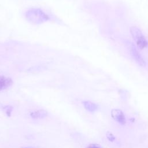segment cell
Wrapping results in <instances>:
<instances>
[{
  "instance_id": "6da1fadb",
  "label": "cell",
  "mask_w": 148,
  "mask_h": 148,
  "mask_svg": "<svg viewBox=\"0 0 148 148\" xmlns=\"http://www.w3.org/2000/svg\"><path fill=\"white\" fill-rule=\"evenodd\" d=\"M26 19L34 24H39L50 20L49 14L39 8H31L25 13Z\"/></svg>"
},
{
  "instance_id": "7a4b0ae2",
  "label": "cell",
  "mask_w": 148,
  "mask_h": 148,
  "mask_svg": "<svg viewBox=\"0 0 148 148\" xmlns=\"http://www.w3.org/2000/svg\"><path fill=\"white\" fill-rule=\"evenodd\" d=\"M130 32L138 49L143 50L148 48V41L140 28L136 26H132L130 28Z\"/></svg>"
},
{
  "instance_id": "3957f363",
  "label": "cell",
  "mask_w": 148,
  "mask_h": 148,
  "mask_svg": "<svg viewBox=\"0 0 148 148\" xmlns=\"http://www.w3.org/2000/svg\"><path fill=\"white\" fill-rule=\"evenodd\" d=\"M111 117L112 119L121 125H125L127 120L125 114L120 109H113L111 110Z\"/></svg>"
},
{
  "instance_id": "277c9868",
  "label": "cell",
  "mask_w": 148,
  "mask_h": 148,
  "mask_svg": "<svg viewBox=\"0 0 148 148\" xmlns=\"http://www.w3.org/2000/svg\"><path fill=\"white\" fill-rule=\"evenodd\" d=\"M130 51L131 53V55L133 59L135 61V62L141 67H145L146 65L145 60L140 54V53L138 51L137 49L134 46H131L130 49Z\"/></svg>"
},
{
  "instance_id": "5b68a950",
  "label": "cell",
  "mask_w": 148,
  "mask_h": 148,
  "mask_svg": "<svg viewBox=\"0 0 148 148\" xmlns=\"http://www.w3.org/2000/svg\"><path fill=\"white\" fill-rule=\"evenodd\" d=\"M49 113L43 109H38L32 110L29 113V116L33 120H42L48 117Z\"/></svg>"
},
{
  "instance_id": "8992f818",
  "label": "cell",
  "mask_w": 148,
  "mask_h": 148,
  "mask_svg": "<svg viewBox=\"0 0 148 148\" xmlns=\"http://www.w3.org/2000/svg\"><path fill=\"white\" fill-rule=\"evenodd\" d=\"M13 84V80L9 77L0 76V92L9 88Z\"/></svg>"
},
{
  "instance_id": "52a82bcc",
  "label": "cell",
  "mask_w": 148,
  "mask_h": 148,
  "mask_svg": "<svg viewBox=\"0 0 148 148\" xmlns=\"http://www.w3.org/2000/svg\"><path fill=\"white\" fill-rule=\"evenodd\" d=\"M82 105L84 107V108L88 112H90V113H93V112H95V111H97L99 108L98 105L92 102V101H88V100H84V101H82Z\"/></svg>"
},
{
  "instance_id": "ba28073f",
  "label": "cell",
  "mask_w": 148,
  "mask_h": 148,
  "mask_svg": "<svg viewBox=\"0 0 148 148\" xmlns=\"http://www.w3.org/2000/svg\"><path fill=\"white\" fill-rule=\"evenodd\" d=\"M1 109L7 117H10L12 115L14 107L11 105H3L1 106Z\"/></svg>"
},
{
  "instance_id": "9c48e42d",
  "label": "cell",
  "mask_w": 148,
  "mask_h": 148,
  "mask_svg": "<svg viewBox=\"0 0 148 148\" xmlns=\"http://www.w3.org/2000/svg\"><path fill=\"white\" fill-rule=\"evenodd\" d=\"M106 137L107 139L109 142H113L116 140V137L113 134V133H112L110 131H107L106 132Z\"/></svg>"
},
{
  "instance_id": "30bf717a",
  "label": "cell",
  "mask_w": 148,
  "mask_h": 148,
  "mask_svg": "<svg viewBox=\"0 0 148 148\" xmlns=\"http://www.w3.org/2000/svg\"><path fill=\"white\" fill-rule=\"evenodd\" d=\"M85 148H102L97 143H90Z\"/></svg>"
},
{
  "instance_id": "8fae6325",
  "label": "cell",
  "mask_w": 148,
  "mask_h": 148,
  "mask_svg": "<svg viewBox=\"0 0 148 148\" xmlns=\"http://www.w3.org/2000/svg\"><path fill=\"white\" fill-rule=\"evenodd\" d=\"M20 148H44L38 146H21Z\"/></svg>"
}]
</instances>
